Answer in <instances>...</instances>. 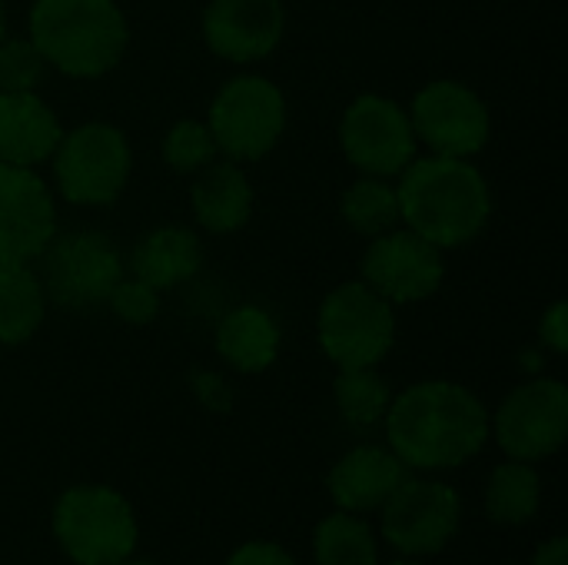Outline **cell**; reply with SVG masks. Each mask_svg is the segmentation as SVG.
I'll return each mask as SVG.
<instances>
[{"label":"cell","instance_id":"6da1fadb","mask_svg":"<svg viewBox=\"0 0 568 565\" xmlns=\"http://www.w3.org/2000/svg\"><path fill=\"white\" fill-rule=\"evenodd\" d=\"M389 450L406 470H456L489 443V410L463 383L423 380L393 396L386 410Z\"/></svg>","mask_w":568,"mask_h":565},{"label":"cell","instance_id":"7a4b0ae2","mask_svg":"<svg viewBox=\"0 0 568 565\" xmlns=\"http://www.w3.org/2000/svg\"><path fill=\"white\" fill-rule=\"evenodd\" d=\"M399 216L443 253L473 243L493 216V190L483 170L463 157H416L396 183Z\"/></svg>","mask_w":568,"mask_h":565},{"label":"cell","instance_id":"3957f363","mask_svg":"<svg viewBox=\"0 0 568 565\" xmlns=\"http://www.w3.org/2000/svg\"><path fill=\"white\" fill-rule=\"evenodd\" d=\"M27 40L63 77L97 80L123 60L130 23L116 0H33Z\"/></svg>","mask_w":568,"mask_h":565},{"label":"cell","instance_id":"277c9868","mask_svg":"<svg viewBox=\"0 0 568 565\" xmlns=\"http://www.w3.org/2000/svg\"><path fill=\"white\" fill-rule=\"evenodd\" d=\"M50 526L73 565H120L140 539L130 503L110 486H70L60 493Z\"/></svg>","mask_w":568,"mask_h":565},{"label":"cell","instance_id":"5b68a950","mask_svg":"<svg viewBox=\"0 0 568 565\" xmlns=\"http://www.w3.org/2000/svg\"><path fill=\"white\" fill-rule=\"evenodd\" d=\"M316 336L339 370L379 366L396 343V306L363 280L339 283L320 303Z\"/></svg>","mask_w":568,"mask_h":565},{"label":"cell","instance_id":"8992f818","mask_svg":"<svg viewBox=\"0 0 568 565\" xmlns=\"http://www.w3.org/2000/svg\"><path fill=\"white\" fill-rule=\"evenodd\" d=\"M57 193L73 206H106L130 180L133 150L113 123H80L67 130L50 157Z\"/></svg>","mask_w":568,"mask_h":565},{"label":"cell","instance_id":"52a82bcc","mask_svg":"<svg viewBox=\"0 0 568 565\" xmlns=\"http://www.w3.org/2000/svg\"><path fill=\"white\" fill-rule=\"evenodd\" d=\"M206 127L226 160L256 163L286 130V97L270 77L236 73L216 90Z\"/></svg>","mask_w":568,"mask_h":565},{"label":"cell","instance_id":"ba28073f","mask_svg":"<svg viewBox=\"0 0 568 565\" xmlns=\"http://www.w3.org/2000/svg\"><path fill=\"white\" fill-rule=\"evenodd\" d=\"M383 509V539L403 559L443 553L463 523V500L449 483L406 476Z\"/></svg>","mask_w":568,"mask_h":565},{"label":"cell","instance_id":"9c48e42d","mask_svg":"<svg viewBox=\"0 0 568 565\" xmlns=\"http://www.w3.org/2000/svg\"><path fill=\"white\" fill-rule=\"evenodd\" d=\"M339 147L363 176H399L416 160L409 110L383 93L356 97L339 120Z\"/></svg>","mask_w":568,"mask_h":565},{"label":"cell","instance_id":"30bf717a","mask_svg":"<svg viewBox=\"0 0 568 565\" xmlns=\"http://www.w3.org/2000/svg\"><path fill=\"white\" fill-rule=\"evenodd\" d=\"M43 260V293L47 300L67 310H93L103 306L116 280L123 276L120 250L110 236L97 230H77L67 236H53L40 253Z\"/></svg>","mask_w":568,"mask_h":565},{"label":"cell","instance_id":"8fae6325","mask_svg":"<svg viewBox=\"0 0 568 565\" xmlns=\"http://www.w3.org/2000/svg\"><path fill=\"white\" fill-rule=\"evenodd\" d=\"M489 430L499 450L519 463H539L562 450L568 436V390L562 380L536 376L516 386L496 410Z\"/></svg>","mask_w":568,"mask_h":565},{"label":"cell","instance_id":"7c38bea8","mask_svg":"<svg viewBox=\"0 0 568 565\" xmlns=\"http://www.w3.org/2000/svg\"><path fill=\"white\" fill-rule=\"evenodd\" d=\"M409 120L416 140L429 147L436 157H463L473 160L486 150L493 133L489 103L459 80H433L426 83L409 107Z\"/></svg>","mask_w":568,"mask_h":565},{"label":"cell","instance_id":"4fadbf2b","mask_svg":"<svg viewBox=\"0 0 568 565\" xmlns=\"http://www.w3.org/2000/svg\"><path fill=\"white\" fill-rule=\"evenodd\" d=\"M363 283L396 303H423L439 293L446 280L443 250L409 226H396L369 240L363 253Z\"/></svg>","mask_w":568,"mask_h":565},{"label":"cell","instance_id":"5bb4252c","mask_svg":"<svg viewBox=\"0 0 568 565\" xmlns=\"http://www.w3.org/2000/svg\"><path fill=\"white\" fill-rule=\"evenodd\" d=\"M57 236V203L37 170L0 163V266H30Z\"/></svg>","mask_w":568,"mask_h":565},{"label":"cell","instance_id":"9a60e30c","mask_svg":"<svg viewBox=\"0 0 568 565\" xmlns=\"http://www.w3.org/2000/svg\"><path fill=\"white\" fill-rule=\"evenodd\" d=\"M286 30V10L280 0H210L203 10L206 47L230 63L266 60Z\"/></svg>","mask_w":568,"mask_h":565},{"label":"cell","instance_id":"2e32d148","mask_svg":"<svg viewBox=\"0 0 568 565\" xmlns=\"http://www.w3.org/2000/svg\"><path fill=\"white\" fill-rule=\"evenodd\" d=\"M63 127L37 90L0 93V163L37 170L50 163Z\"/></svg>","mask_w":568,"mask_h":565},{"label":"cell","instance_id":"e0dca14e","mask_svg":"<svg viewBox=\"0 0 568 565\" xmlns=\"http://www.w3.org/2000/svg\"><path fill=\"white\" fill-rule=\"evenodd\" d=\"M406 476H409V470L403 466V460L393 450L356 446L329 470L326 490L343 513L359 516V513L379 509Z\"/></svg>","mask_w":568,"mask_h":565},{"label":"cell","instance_id":"ac0fdd59","mask_svg":"<svg viewBox=\"0 0 568 565\" xmlns=\"http://www.w3.org/2000/svg\"><path fill=\"white\" fill-rule=\"evenodd\" d=\"M190 210L210 233H236L253 216V186L240 163H210L196 173L190 190Z\"/></svg>","mask_w":568,"mask_h":565},{"label":"cell","instance_id":"d6986e66","mask_svg":"<svg viewBox=\"0 0 568 565\" xmlns=\"http://www.w3.org/2000/svg\"><path fill=\"white\" fill-rule=\"evenodd\" d=\"M213 343H216L220 360L230 370L246 373V376H256V373H266L276 363L283 333H280L276 320L263 306L246 303V306L230 310L220 320Z\"/></svg>","mask_w":568,"mask_h":565},{"label":"cell","instance_id":"ffe728a7","mask_svg":"<svg viewBox=\"0 0 568 565\" xmlns=\"http://www.w3.org/2000/svg\"><path fill=\"white\" fill-rule=\"evenodd\" d=\"M203 266V243L186 226H156L146 233L130 256V270L136 280L150 283L153 290H170L196 276Z\"/></svg>","mask_w":568,"mask_h":565},{"label":"cell","instance_id":"44dd1931","mask_svg":"<svg viewBox=\"0 0 568 565\" xmlns=\"http://www.w3.org/2000/svg\"><path fill=\"white\" fill-rule=\"evenodd\" d=\"M47 313V293L30 266H0V343H27Z\"/></svg>","mask_w":568,"mask_h":565},{"label":"cell","instance_id":"7402d4cb","mask_svg":"<svg viewBox=\"0 0 568 565\" xmlns=\"http://www.w3.org/2000/svg\"><path fill=\"white\" fill-rule=\"evenodd\" d=\"M542 503V480L532 463L509 460L486 483V516L499 526H526Z\"/></svg>","mask_w":568,"mask_h":565},{"label":"cell","instance_id":"603a6c76","mask_svg":"<svg viewBox=\"0 0 568 565\" xmlns=\"http://www.w3.org/2000/svg\"><path fill=\"white\" fill-rule=\"evenodd\" d=\"M316 565H379V543L356 513H333L313 533Z\"/></svg>","mask_w":568,"mask_h":565},{"label":"cell","instance_id":"cb8c5ba5","mask_svg":"<svg viewBox=\"0 0 568 565\" xmlns=\"http://www.w3.org/2000/svg\"><path fill=\"white\" fill-rule=\"evenodd\" d=\"M339 213L353 233L369 236V240L379 233H389L403 223L399 193L383 176H363V180L349 183L343 200H339Z\"/></svg>","mask_w":568,"mask_h":565},{"label":"cell","instance_id":"d4e9b609","mask_svg":"<svg viewBox=\"0 0 568 565\" xmlns=\"http://www.w3.org/2000/svg\"><path fill=\"white\" fill-rule=\"evenodd\" d=\"M333 396H336L339 416L356 430H369V426L383 423L386 410L393 403V390L376 373V366L339 370V376L333 383Z\"/></svg>","mask_w":568,"mask_h":565},{"label":"cell","instance_id":"484cf974","mask_svg":"<svg viewBox=\"0 0 568 565\" xmlns=\"http://www.w3.org/2000/svg\"><path fill=\"white\" fill-rule=\"evenodd\" d=\"M220 157L206 120H176L163 133V163L176 173H200Z\"/></svg>","mask_w":568,"mask_h":565},{"label":"cell","instance_id":"4316f807","mask_svg":"<svg viewBox=\"0 0 568 565\" xmlns=\"http://www.w3.org/2000/svg\"><path fill=\"white\" fill-rule=\"evenodd\" d=\"M43 57L27 37H3L0 40V93H23L37 90L43 80Z\"/></svg>","mask_w":568,"mask_h":565},{"label":"cell","instance_id":"83f0119b","mask_svg":"<svg viewBox=\"0 0 568 565\" xmlns=\"http://www.w3.org/2000/svg\"><path fill=\"white\" fill-rule=\"evenodd\" d=\"M106 306L130 326H150L160 316V290L136 276H120L106 296Z\"/></svg>","mask_w":568,"mask_h":565},{"label":"cell","instance_id":"f1b7e54d","mask_svg":"<svg viewBox=\"0 0 568 565\" xmlns=\"http://www.w3.org/2000/svg\"><path fill=\"white\" fill-rule=\"evenodd\" d=\"M226 565H296V559L280 543L253 539V543H243L240 549H233Z\"/></svg>","mask_w":568,"mask_h":565},{"label":"cell","instance_id":"f546056e","mask_svg":"<svg viewBox=\"0 0 568 565\" xmlns=\"http://www.w3.org/2000/svg\"><path fill=\"white\" fill-rule=\"evenodd\" d=\"M539 340L546 350H552L556 356H562L568 350V306L562 300H556L539 323Z\"/></svg>","mask_w":568,"mask_h":565},{"label":"cell","instance_id":"4dcf8cb0","mask_svg":"<svg viewBox=\"0 0 568 565\" xmlns=\"http://www.w3.org/2000/svg\"><path fill=\"white\" fill-rule=\"evenodd\" d=\"M193 393H196V400H200L206 410H213V413H226V410L233 406V390H230V383H226L223 376H216V373H196V376H193Z\"/></svg>","mask_w":568,"mask_h":565},{"label":"cell","instance_id":"1f68e13d","mask_svg":"<svg viewBox=\"0 0 568 565\" xmlns=\"http://www.w3.org/2000/svg\"><path fill=\"white\" fill-rule=\"evenodd\" d=\"M532 565H568V539L556 536L549 543H542L532 556Z\"/></svg>","mask_w":568,"mask_h":565},{"label":"cell","instance_id":"d6a6232c","mask_svg":"<svg viewBox=\"0 0 568 565\" xmlns=\"http://www.w3.org/2000/svg\"><path fill=\"white\" fill-rule=\"evenodd\" d=\"M7 37V7H3V0H0V40Z\"/></svg>","mask_w":568,"mask_h":565},{"label":"cell","instance_id":"836d02e7","mask_svg":"<svg viewBox=\"0 0 568 565\" xmlns=\"http://www.w3.org/2000/svg\"><path fill=\"white\" fill-rule=\"evenodd\" d=\"M120 565H156V563H146V559H130V556H126V559H123Z\"/></svg>","mask_w":568,"mask_h":565},{"label":"cell","instance_id":"e575fe53","mask_svg":"<svg viewBox=\"0 0 568 565\" xmlns=\"http://www.w3.org/2000/svg\"><path fill=\"white\" fill-rule=\"evenodd\" d=\"M389 565H423V563H416V559H396V563H389Z\"/></svg>","mask_w":568,"mask_h":565}]
</instances>
